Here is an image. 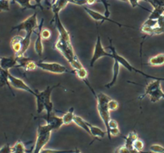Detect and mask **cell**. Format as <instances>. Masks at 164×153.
<instances>
[{"instance_id": "cell-1", "label": "cell", "mask_w": 164, "mask_h": 153, "mask_svg": "<svg viewBox=\"0 0 164 153\" xmlns=\"http://www.w3.org/2000/svg\"><path fill=\"white\" fill-rule=\"evenodd\" d=\"M58 86H53V87H50L47 86L46 89H44L42 91L35 90V99H36V104H37V113L40 114L42 113L43 111H46V114L51 113L53 111V103L51 102V94L53 90L55 89V87H57Z\"/></svg>"}, {"instance_id": "cell-2", "label": "cell", "mask_w": 164, "mask_h": 153, "mask_svg": "<svg viewBox=\"0 0 164 153\" xmlns=\"http://www.w3.org/2000/svg\"><path fill=\"white\" fill-rule=\"evenodd\" d=\"M94 98L97 100L98 112L103 122L104 126L106 127V135L108 136L109 140H111V136L110 135L109 133V127H108V122L111 120V115H110V111L107 108V103L111 99V98L103 92L96 94V96Z\"/></svg>"}, {"instance_id": "cell-3", "label": "cell", "mask_w": 164, "mask_h": 153, "mask_svg": "<svg viewBox=\"0 0 164 153\" xmlns=\"http://www.w3.org/2000/svg\"><path fill=\"white\" fill-rule=\"evenodd\" d=\"M53 130L47 124H40L37 129V137L35 144L31 153H40L43 147L47 144L51 139Z\"/></svg>"}, {"instance_id": "cell-4", "label": "cell", "mask_w": 164, "mask_h": 153, "mask_svg": "<svg viewBox=\"0 0 164 153\" xmlns=\"http://www.w3.org/2000/svg\"><path fill=\"white\" fill-rule=\"evenodd\" d=\"M146 96H149L150 100L152 103H157L160 99H164V91L162 89L161 82L154 79L146 85L145 92L138 97V99H144Z\"/></svg>"}, {"instance_id": "cell-5", "label": "cell", "mask_w": 164, "mask_h": 153, "mask_svg": "<svg viewBox=\"0 0 164 153\" xmlns=\"http://www.w3.org/2000/svg\"><path fill=\"white\" fill-rule=\"evenodd\" d=\"M37 15H38L37 12H34L33 15H31L27 18H26L24 21L21 22L17 26H15L11 29V30H16L18 32L24 30L26 34L33 33L39 26L38 20H37Z\"/></svg>"}, {"instance_id": "cell-6", "label": "cell", "mask_w": 164, "mask_h": 153, "mask_svg": "<svg viewBox=\"0 0 164 153\" xmlns=\"http://www.w3.org/2000/svg\"><path fill=\"white\" fill-rule=\"evenodd\" d=\"M37 68L43 70L45 72L54 74H63V73H74V71H69L67 67L58 63H46V62H35Z\"/></svg>"}, {"instance_id": "cell-7", "label": "cell", "mask_w": 164, "mask_h": 153, "mask_svg": "<svg viewBox=\"0 0 164 153\" xmlns=\"http://www.w3.org/2000/svg\"><path fill=\"white\" fill-rule=\"evenodd\" d=\"M55 48L63 55V57L68 62L71 61L77 56L74 51L73 46L71 42H67L64 40L58 39V40L55 42Z\"/></svg>"}, {"instance_id": "cell-8", "label": "cell", "mask_w": 164, "mask_h": 153, "mask_svg": "<svg viewBox=\"0 0 164 153\" xmlns=\"http://www.w3.org/2000/svg\"><path fill=\"white\" fill-rule=\"evenodd\" d=\"M106 56H108V57H112L111 56V54L107 52V51L105 50V48L103 47V46L102 44V42H101V37L99 35H98L97 36V40H96V42H95V46H94V52H93V55L91 59V61H90V66L93 67L94 64L98 60L101 59L103 57H106Z\"/></svg>"}, {"instance_id": "cell-9", "label": "cell", "mask_w": 164, "mask_h": 153, "mask_svg": "<svg viewBox=\"0 0 164 153\" xmlns=\"http://www.w3.org/2000/svg\"><path fill=\"white\" fill-rule=\"evenodd\" d=\"M7 79H8V81H9L11 87H13L14 88L18 89V90L27 91L28 93L33 95L34 96H35V95H36L35 91H34V89H32L23 79L15 77V76L11 75L9 72H7Z\"/></svg>"}, {"instance_id": "cell-10", "label": "cell", "mask_w": 164, "mask_h": 153, "mask_svg": "<svg viewBox=\"0 0 164 153\" xmlns=\"http://www.w3.org/2000/svg\"><path fill=\"white\" fill-rule=\"evenodd\" d=\"M107 49L111 50V56H112V59H114V61H116L119 63L120 66H122L124 68H126L127 70H128L129 72H134V67L131 65V63L128 62L127 60L125 58H123L122 55H119L117 53V51L115 50V46L112 43V40L110 39V45L107 47Z\"/></svg>"}, {"instance_id": "cell-11", "label": "cell", "mask_w": 164, "mask_h": 153, "mask_svg": "<svg viewBox=\"0 0 164 153\" xmlns=\"http://www.w3.org/2000/svg\"><path fill=\"white\" fill-rule=\"evenodd\" d=\"M83 9L85 10V11L87 12L90 16H91V18L94 19V21L100 22L101 23H103V22H111V23H112L117 25L119 27H129V28H133V29H134V27H130V26H128V25H123V24L119 23L115 21V20L111 19L110 18H106V17H105L103 15L100 14L99 12H97L95 11H94V10L90 9V8H88L87 6H83Z\"/></svg>"}, {"instance_id": "cell-12", "label": "cell", "mask_w": 164, "mask_h": 153, "mask_svg": "<svg viewBox=\"0 0 164 153\" xmlns=\"http://www.w3.org/2000/svg\"><path fill=\"white\" fill-rule=\"evenodd\" d=\"M55 22V28L57 29L58 32V39L64 40L67 42H71L70 40V36L69 32L67 31V30L63 26V24L62 23V22L59 18V14L58 13H54V17H53V20L52 22Z\"/></svg>"}, {"instance_id": "cell-13", "label": "cell", "mask_w": 164, "mask_h": 153, "mask_svg": "<svg viewBox=\"0 0 164 153\" xmlns=\"http://www.w3.org/2000/svg\"><path fill=\"white\" fill-rule=\"evenodd\" d=\"M43 119L46 120V124H47L48 126L51 127L53 131L58 130L63 125L62 117L57 116L53 111L51 113L46 115V116H44Z\"/></svg>"}, {"instance_id": "cell-14", "label": "cell", "mask_w": 164, "mask_h": 153, "mask_svg": "<svg viewBox=\"0 0 164 153\" xmlns=\"http://www.w3.org/2000/svg\"><path fill=\"white\" fill-rule=\"evenodd\" d=\"M17 58V67L18 68H23L26 72L33 71L37 68L35 62L34 60L30 59V58L22 56V57Z\"/></svg>"}, {"instance_id": "cell-15", "label": "cell", "mask_w": 164, "mask_h": 153, "mask_svg": "<svg viewBox=\"0 0 164 153\" xmlns=\"http://www.w3.org/2000/svg\"><path fill=\"white\" fill-rule=\"evenodd\" d=\"M153 6V11H151L148 19L158 20V18L164 15L163 9L161 6V1H147Z\"/></svg>"}, {"instance_id": "cell-16", "label": "cell", "mask_w": 164, "mask_h": 153, "mask_svg": "<svg viewBox=\"0 0 164 153\" xmlns=\"http://www.w3.org/2000/svg\"><path fill=\"white\" fill-rule=\"evenodd\" d=\"M43 23H44V18H42L41 20V23L38 26V28L37 30H35V34L37 35V39L34 42V51H35V53H36L39 56H42L43 53V39L40 35V31H41V29L43 28Z\"/></svg>"}, {"instance_id": "cell-17", "label": "cell", "mask_w": 164, "mask_h": 153, "mask_svg": "<svg viewBox=\"0 0 164 153\" xmlns=\"http://www.w3.org/2000/svg\"><path fill=\"white\" fill-rule=\"evenodd\" d=\"M17 67V58L2 57L0 58V67L4 71L9 72V70Z\"/></svg>"}, {"instance_id": "cell-18", "label": "cell", "mask_w": 164, "mask_h": 153, "mask_svg": "<svg viewBox=\"0 0 164 153\" xmlns=\"http://www.w3.org/2000/svg\"><path fill=\"white\" fill-rule=\"evenodd\" d=\"M74 73H75V75L78 78L80 79L81 80H82V81L85 83L86 85L90 88V90L91 91V92L93 93V95H94V97H95V96H96V93H95V91L93 90V88H92V87L91 86V84H90V83H89L88 79H87L88 74H87V71L86 70L85 67H83L80 68V69L75 70V71H74Z\"/></svg>"}, {"instance_id": "cell-19", "label": "cell", "mask_w": 164, "mask_h": 153, "mask_svg": "<svg viewBox=\"0 0 164 153\" xmlns=\"http://www.w3.org/2000/svg\"><path fill=\"white\" fill-rule=\"evenodd\" d=\"M16 3L20 5L23 10H35L37 7H40L42 10L43 9L40 1H34V0H31V1H30V0L29 1H16Z\"/></svg>"}, {"instance_id": "cell-20", "label": "cell", "mask_w": 164, "mask_h": 153, "mask_svg": "<svg viewBox=\"0 0 164 153\" xmlns=\"http://www.w3.org/2000/svg\"><path fill=\"white\" fill-rule=\"evenodd\" d=\"M119 72H120V65L118 62L116 61H114V66H113V76L111 80L107 83V84L105 85V87H106L107 89H110L115 84V83L118 80V78H119Z\"/></svg>"}, {"instance_id": "cell-21", "label": "cell", "mask_w": 164, "mask_h": 153, "mask_svg": "<svg viewBox=\"0 0 164 153\" xmlns=\"http://www.w3.org/2000/svg\"><path fill=\"white\" fill-rule=\"evenodd\" d=\"M31 35L32 33H27L25 35V36L23 37V39L22 41V48L20 52L18 53L17 55H15V57H22V56H24V54L27 52V49L30 47V42H31Z\"/></svg>"}, {"instance_id": "cell-22", "label": "cell", "mask_w": 164, "mask_h": 153, "mask_svg": "<svg viewBox=\"0 0 164 153\" xmlns=\"http://www.w3.org/2000/svg\"><path fill=\"white\" fill-rule=\"evenodd\" d=\"M87 125H88L89 129H90V132H91V135H92L94 138H97L100 140V139L104 138L105 135H106V131L102 130L99 127L94 126V125H92L91 123H88V122H87Z\"/></svg>"}, {"instance_id": "cell-23", "label": "cell", "mask_w": 164, "mask_h": 153, "mask_svg": "<svg viewBox=\"0 0 164 153\" xmlns=\"http://www.w3.org/2000/svg\"><path fill=\"white\" fill-rule=\"evenodd\" d=\"M51 11L54 13H58L59 14V12L63 10L66 6H67V4L69 3V1H62V0H57V1H51Z\"/></svg>"}, {"instance_id": "cell-24", "label": "cell", "mask_w": 164, "mask_h": 153, "mask_svg": "<svg viewBox=\"0 0 164 153\" xmlns=\"http://www.w3.org/2000/svg\"><path fill=\"white\" fill-rule=\"evenodd\" d=\"M23 39V37L21 35H15L11 39V47H12L13 51H15V55H17L21 51Z\"/></svg>"}, {"instance_id": "cell-25", "label": "cell", "mask_w": 164, "mask_h": 153, "mask_svg": "<svg viewBox=\"0 0 164 153\" xmlns=\"http://www.w3.org/2000/svg\"><path fill=\"white\" fill-rule=\"evenodd\" d=\"M148 65L151 67H159L164 65V53L152 56L148 60Z\"/></svg>"}, {"instance_id": "cell-26", "label": "cell", "mask_w": 164, "mask_h": 153, "mask_svg": "<svg viewBox=\"0 0 164 153\" xmlns=\"http://www.w3.org/2000/svg\"><path fill=\"white\" fill-rule=\"evenodd\" d=\"M125 139V143H124V146L127 147L128 149H133V147H132V144L134 143V141L137 139H139V135L137 134L136 132H131L129 134H128L126 137H124Z\"/></svg>"}, {"instance_id": "cell-27", "label": "cell", "mask_w": 164, "mask_h": 153, "mask_svg": "<svg viewBox=\"0 0 164 153\" xmlns=\"http://www.w3.org/2000/svg\"><path fill=\"white\" fill-rule=\"evenodd\" d=\"M73 123H75L78 127H79L80 128H82V130H84L87 133H88L89 135H91V132L89 129V127L87 125V122L83 120L82 117H80L79 115H75L73 120Z\"/></svg>"}, {"instance_id": "cell-28", "label": "cell", "mask_w": 164, "mask_h": 153, "mask_svg": "<svg viewBox=\"0 0 164 153\" xmlns=\"http://www.w3.org/2000/svg\"><path fill=\"white\" fill-rule=\"evenodd\" d=\"M74 108H70L68 111L65 113V114L62 116V119H63V125H68V124H70L71 123H73V120L74 117L75 115L74 114Z\"/></svg>"}, {"instance_id": "cell-29", "label": "cell", "mask_w": 164, "mask_h": 153, "mask_svg": "<svg viewBox=\"0 0 164 153\" xmlns=\"http://www.w3.org/2000/svg\"><path fill=\"white\" fill-rule=\"evenodd\" d=\"M11 153H27L25 144L22 141H17L12 147H11Z\"/></svg>"}, {"instance_id": "cell-30", "label": "cell", "mask_w": 164, "mask_h": 153, "mask_svg": "<svg viewBox=\"0 0 164 153\" xmlns=\"http://www.w3.org/2000/svg\"><path fill=\"white\" fill-rule=\"evenodd\" d=\"M69 63H70V67H72V69H73V71H75V70H79L80 69V68H82V67H83V65L82 64V63L79 61V58L76 56L75 59H73L71 60V61H70L69 62Z\"/></svg>"}, {"instance_id": "cell-31", "label": "cell", "mask_w": 164, "mask_h": 153, "mask_svg": "<svg viewBox=\"0 0 164 153\" xmlns=\"http://www.w3.org/2000/svg\"><path fill=\"white\" fill-rule=\"evenodd\" d=\"M132 147L134 150L138 151V152H143V148H144V143L139 138L137 139L132 144Z\"/></svg>"}, {"instance_id": "cell-32", "label": "cell", "mask_w": 164, "mask_h": 153, "mask_svg": "<svg viewBox=\"0 0 164 153\" xmlns=\"http://www.w3.org/2000/svg\"><path fill=\"white\" fill-rule=\"evenodd\" d=\"M134 72H136V73H139V74L143 75V76H145L146 78L152 79H156V80H158V81H160V82L164 81V77H158V76H153V75H147V74H146L145 72H142V71H140V70L136 69L135 67L134 68Z\"/></svg>"}, {"instance_id": "cell-33", "label": "cell", "mask_w": 164, "mask_h": 153, "mask_svg": "<svg viewBox=\"0 0 164 153\" xmlns=\"http://www.w3.org/2000/svg\"><path fill=\"white\" fill-rule=\"evenodd\" d=\"M150 151L152 153H164V147L159 144H152L150 147Z\"/></svg>"}, {"instance_id": "cell-34", "label": "cell", "mask_w": 164, "mask_h": 153, "mask_svg": "<svg viewBox=\"0 0 164 153\" xmlns=\"http://www.w3.org/2000/svg\"><path fill=\"white\" fill-rule=\"evenodd\" d=\"M75 150H55V149H44L40 153H74Z\"/></svg>"}, {"instance_id": "cell-35", "label": "cell", "mask_w": 164, "mask_h": 153, "mask_svg": "<svg viewBox=\"0 0 164 153\" xmlns=\"http://www.w3.org/2000/svg\"><path fill=\"white\" fill-rule=\"evenodd\" d=\"M107 108H108V110L110 111H115L119 108V103L117 102L116 100H115V99H111L107 103Z\"/></svg>"}, {"instance_id": "cell-36", "label": "cell", "mask_w": 164, "mask_h": 153, "mask_svg": "<svg viewBox=\"0 0 164 153\" xmlns=\"http://www.w3.org/2000/svg\"><path fill=\"white\" fill-rule=\"evenodd\" d=\"M40 35L43 39H48L51 38V30H48L47 28H42L40 31Z\"/></svg>"}, {"instance_id": "cell-37", "label": "cell", "mask_w": 164, "mask_h": 153, "mask_svg": "<svg viewBox=\"0 0 164 153\" xmlns=\"http://www.w3.org/2000/svg\"><path fill=\"white\" fill-rule=\"evenodd\" d=\"M143 27H150V28H155L157 27V20H151V19H146V21L143 23Z\"/></svg>"}, {"instance_id": "cell-38", "label": "cell", "mask_w": 164, "mask_h": 153, "mask_svg": "<svg viewBox=\"0 0 164 153\" xmlns=\"http://www.w3.org/2000/svg\"><path fill=\"white\" fill-rule=\"evenodd\" d=\"M10 11V1H0V11Z\"/></svg>"}, {"instance_id": "cell-39", "label": "cell", "mask_w": 164, "mask_h": 153, "mask_svg": "<svg viewBox=\"0 0 164 153\" xmlns=\"http://www.w3.org/2000/svg\"><path fill=\"white\" fill-rule=\"evenodd\" d=\"M69 3H73L78 6H86L88 5V0H71L69 1Z\"/></svg>"}, {"instance_id": "cell-40", "label": "cell", "mask_w": 164, "mask_h": 153, "mask_svg": "<svg viewBox=\"0 0 164 153\" xmlns=\"http://www.w3.org/2000/svg\"><path fill=\"white\" fill-rule=\"evenodd\" d=\"M114 153H131V150L130 149H128L127 147H125L124 145H122V146H120V147H117Z\"/></svg>"}, {"instance_id": "cell-41", "label": "cell", "mask_w": 164, "mask_h": 153, "mask_svg": "<svg viewBox=\"0 0 164 153\" xmlns=\"http://www.w3.org/2000/svg\"><path fill=\"white\" fill-rule=\"evenodd\" d=\"M100 2L102 3H103L104 7H105V15H104V16L106 18H110L111 12L109 11V4L107 3V1H100Z\"/></svg>"}, {"instance_id": "cell-42", "label": "cell", "mask_w": 164, "mask_h": 153, "mask_svg": "<svg viewBox=\"0 0 164 153\" xmlns=\"http://www.w3.org/2000/svg\"><path fill=\"white\" fill-rule=\"evenodd\" d=\"M108 127H109V131L111 128H117V127H119V123H117L116 120L111 119L108 122Z\"/></svg>"}, {"instance_id": "cell-43", "label": "cell", "mask_w": 164, "mask_h": 153, "mask_svg": "<svg viewBox=\"0 0 164 153\" xmlns=\"http://www.w3.org/2000/svg\"><path fill=\"white\" fill-rule=\"evenodd\" d=\"M109 133L111 136H118V135H120V130L119 129V127L111 128V129H110Z\"/></svg>"}, {"instance_id": "cell-44", "label": "cell", "mask_w": 164, "mask_h": 153, "mask_svg": "<svg viewBox=\"0 0 164 153\" xmlns=\"http://www.w3.org/2000/svg\"><path fill=\"white\" fill-rule=\"evenodd\" d=\"M128 3H130V4L131 5V6H132V7H134H134H136V6H139V7H141V8H143V9L150 11L149 10L146 9V8H144V7H143L142 6H140L139 2V1H128ZM150 12H151V11H150Z\"/></svg>"}, {"instance_id": "cell-45", "label": "cell", "mask_w": 164, "mask_h": 153, "mask_svg": "<svg viewBox=\"0 0 164 153\" xmlns=\"http://www.w3.org/2000/svg\"><path fill=\"white\" fill-rule=\"evenodd\" d=\"M0 153H11V147L9 144L4 145L1 149H0Z\"/></svg>"}, {"instance_id": "cell-46", "label": "cell", "mask_w": 164, "mask_h": 153, "mask_svg": "<svg viewBox=\"0 0 164 153\" xmlns=\"http://www.w3.org/2000/svg\"><path fill=\"white\" fill-rule=\"evenodd\" d=\"M74 153H82V152L79 150V147H76L75 150V152H74Z\"/></svg>"}, {"instance_id": "cell-47", "label": "cell", "mask_w": 164, "mask_h": 153, "mask_svg": "<svg viewBox=\"0 0 164 153\" xmlns=\"http://www.w3.org/2000/svg\"><path fill=\"white\" fill-rule=\"evenodd\" d=\"M2 70H3V69H2V68H1V67H0V73H1V72H2Z\"/></svg>"}, {"instance_id": "cell-48", "label": "cell", "mask_w": 164, "mask_h": 153, "mask_svg": "<svg viewBox=\"0 0 164 153\" xmlns=\"http://www.w3.org/2000/svg\"></svg>"}]
</instances>
